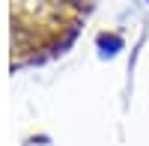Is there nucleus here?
<instances>
[{"label": "nucleus", "instance_id": "1", "mask_svg": "<svg viewBox=\"0 0 149 146\" xmlns=\"http://www.w3.org/2000/svg\"><path fill=\"white\" fill-rule=\"evenodd\" d=\"M95 0H9V66L27 69L66 51Z\"/></svg>", "mask_w": 149, "mask_h": 146}]
</instances>
